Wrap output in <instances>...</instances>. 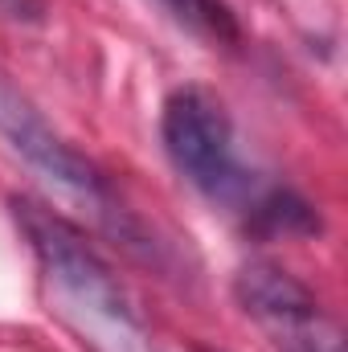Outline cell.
Instances as JSON below:
<instances>
[{
  "label": "cell",
  "mask_w": 348,
  "mask_h": 352,
  "mask_svg": "<svg viewBox=\"0 0 348 352\" xmlns=\"http://www.w3.org/2000/svg\"><path fill=\"white\" fill-rule=\"evenodd\" d=\"M17 217H21L37 258L45 263V274L62 291V299L74 311H83L94 328H102L115 344L140 349V320H135L123 287L115 283V274L98 263V254L66 221H58L41 205L25 201V205H17Z\"/></svg>",
  "instance_id": "6da1fadb"
},
{
  "label": "cell",
  "mask_w": 348,
  "mask_h": 352,
  "mask_svg": "<svg viewBox=\"0 0 348 352\" xmlns=\"http://www.w3.org/2000/svg\"><path fill=\"white\" fill-rule=\"evenodd\" d=\"M160 135H164V152L176 164V173H184L205 197L230 201L246 184L242 168H238V156H234L230 119L209 94L176 90L164 102Z\"/></svg>",
  "instance_id": "7a4b0ae2"
},
{
  "label": "cell",
  "mask_w": 348,
  "mask_h": 352,
  "mask_svg": "<svg viewBox=\"0 0 348 352\" xmlns=\"http://www.w3.org/2000/svg\"><path fill=\"white\" fill-rule=\"evenodd\" d=\"M242 307L270 332L279 352H345L336 324L320 311L316 295L274 263H250L238 274Z\"/></svg>",
  "instance_id": "3957f363"
},
{
  "label": "cell",
  "mask_w": 348,
  "mask_h": 352,
  "mask_svg": "<svg viewBox=\"0 0 348 352\" xmlns=\"http://www.w3.org/2000/svg\"><path fill=\"white\" fill-rule=\"evenodd\" d=\"M0 135L8 140V148L29 160L41 176H50L54 184L70 188V192H83V197H98L102 192V180L94 173L83 152H74L50 123L45 115L8 82H0Z\"/></svg>",
  "instance_id": "277c9868"
},
{
  "label": "cell",
  "mask_w": 348,
  "mask_h": 352,
  "mask_svg": "<svg viewBox=\"0 0 348 352\" xmlns=\"http://www.w3.org/2000/svg\"><path fill=\"white\" fill-rule=\"evenodd\" d=\"M164 4H173L180 16H188V21H197V25H205L213 33H230L234 37V25H230L226 8L217 0H164Z\"/></svg>",
  "instance_id": "5b68a950"
}]
</instances>
